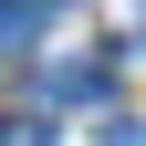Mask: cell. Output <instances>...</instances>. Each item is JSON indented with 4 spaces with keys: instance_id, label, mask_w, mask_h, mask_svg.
I'll list each match as a JSON object with an SVG mask.
<instances>
[{
    "instance_id": "cell-1",
    "label": "cell",
    "mask_w": 146,
    "mask_h": 146,
    "mask_svg": "<svg viewBox=\"0 0 146 146\" xmlns=\"http://www.w3.org/2000/svg\"><path fill=\"white\" fill-rule=\"evenodd\" d=\"M63 0H0V52H42V21Z\"/></svg>"
},
{
    "instance_id": "cell-2",
    "label": "cell",
    "mask_w": 146,
    "mask_h": 146,
    "mask_svg": "<svg viewBox=\"0 0 146 146\" xmlns=\"http://www.w3.org/2000/svg\"><path fill=\"white\" fill-rule=\"evenodd\" d=\"M52 94H63V104H104V63H63Z\"/></svg>"
}]
</instances>
